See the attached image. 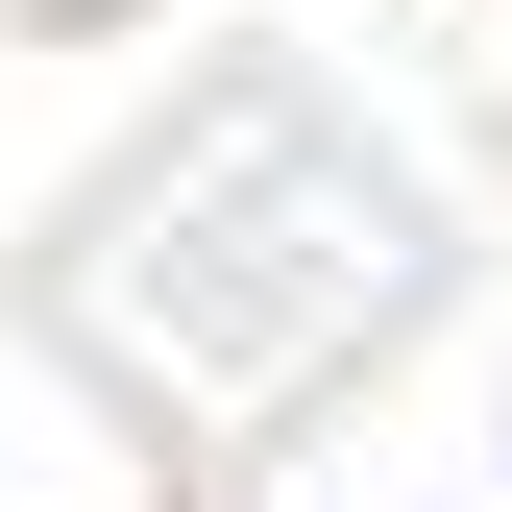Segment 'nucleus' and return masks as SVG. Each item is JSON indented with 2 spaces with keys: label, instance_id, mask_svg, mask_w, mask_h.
Here are the masks:
<instances>
[]
</instances>
